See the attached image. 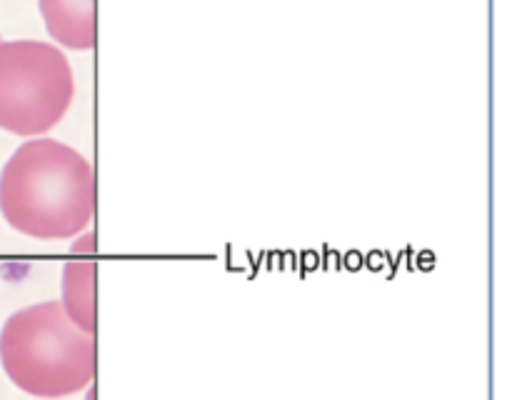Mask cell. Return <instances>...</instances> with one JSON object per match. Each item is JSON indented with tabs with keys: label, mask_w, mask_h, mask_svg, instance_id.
Masks as SVG:
<instances>
[{
	"label": "cell",
	"mask_w": 512,
	"mask_h": 400,
	"mask_svg": "<svg viewBox=\"0 0 512 400\" xmlns=\"http://www.w3.org/2000/svg\"><path fill=\"white\" fill-rule=\"evenodd\" d=\"M0 365L15 388L60 400L88 390L98 370L95 333L65 315L60 300H43L10 315L0 328Z\"/></svg>",
	"instance_id": "cell-2"
},
{
	"label": "cell",
	"mask_w": 512,
	"mask_h": 400,
	"mask_svg": "<svg viewBox=\"0 0 512 400\" xmlns=\"http://www.w3.org/2000/svg\"><path fill=\"white\" fill-rule=\"evenodd\" d=\"M95 278L98 265L93 255H73L63 265V280H60V305L65 315L85 333H95L98 315H95Z\"/></svg>",
	"instance_id": "cell-5"
},
{
	"label": "cell",
	"mask_w": 512,
	"mask_h": 400,
	"mask_svg": "<svg viewBox=\"0 0 512 400\" xmlns=\"http://www.w3.org/2000/svg\"><path fill=\"white\" fill-rule=\"evenodd\" d=\"M88 400H95V388L88 390Z\"/></svg>",
	"instance_id": "cell-6"
},
{
	"label": "cell",
	"mask_w": 512,
	"mask_h": 400,
	"mask_svg": "<svg viewBox=\"0 0 512 400\" xmlns=\"http://www.w3.org/2000/svg\"><path fill=\"white\" fill-rule=\"evenodd\" d=\"M95 170L73 145L30 138L0 170L5 223L35 240H73L95 218Z\"/></svg>",
	"instance_id": "cell-1"
},
{
	"label": "cell",
	"mask_w": 512,
	"mask_h": 400,
	"mask_svg": "<svg viewBox=\"0 0 512 400\" xmlns=\"http://www.w3.org/2000/svg\"><path fill=\"white\" fill-rule=\"evenodd\" d=\"M38 8L58 48L93 50L98 45V0H38Z\"/></svg>",
	"instance_id": "cell-4"
},
{
	"label": "cell",
	"mask_w": 512,
	"mask_h": 400,
	"mask_svg": "<svg viewBox=\"0 0 512 400\" xmlns=\"http://www.w3.org/2000/svg\"><path fill=\"white\" fill-rule=\"evenodd\" d=\"M73 100V65L58 45L0 40V130L40 138L68 115Z\"/></svg>",
	"instance_id": "cell-3"
}]
</instances>
